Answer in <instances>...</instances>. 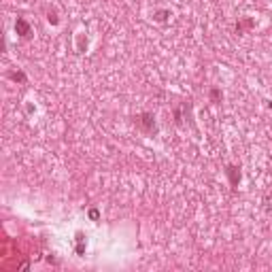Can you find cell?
<instances>
[{
  "label": "cell",
  "instance_id": "cell-2",
  "mask_svg": "<svg viewBox=\"0 0 272 272\" xmlns=\"http://www.w3.org/2000/svg\"><path fill=\"white\" fill-rule=\"evenodd\" d=\"M15 30H17V34L24 36V38H30V36H32V28H30V24H28L26 19H21V17L15 21Z\"/></svg>",
  "mask_w": 272,
  "mask_h": 272
},
{
  "label": "cell",
  "instance_id": "cell-4",
  "mask_svg": "<svg viewBox=\"0 0 272 272\" xmlns=\"http://www.w3.org/2000/svg\"><path fill=\"white\" fill-rule=\"evenodd\" d=\"M9 79H13V81H19V83H26V74L24 72H9Z\"/></svg>",
  "mask_w": 272,
  "mask_h": 272
},
{
  "label": "cell",
  "instance_id": "cell-7",
  "mask_svg": "<svg viewBox=\"0 0 272 272\" xmlns=\"http://www.w3.org/2000/svg\"><path fill=\"white\" fill-rule=\"evenodd\" d=\"M49 21H51V24L55 26V24H58V17H55V15H51V13H49Z\"/></svg>",
  "mask_w": 272,
  "mask_h": 272
},
{
  "label": "cell",
  "instance_id": "cell-8",
  "mask_svg": "<svg viewBox=\"0 0 272 272\" xmlns=\"http://www.w3.org/2000/svg\"><path fill=\"white\" fill-rule=\"evenodd\" d=\"M270 108H272V102H270Z\"/></svg>",
  "mask_w": 272,
  "mask_h": 272
},
{
  "label": "cell",
  "instance_id": "cell-6",
  "mask_svg": "<svg viewBox=\"0 0 272 272\" xmlns=\"http://www.w3.org/2000/svg\"><path fill=\"white\" fill-rule=\"evenodd\" d=\"M211 100H213V102H219V100H221V92H219V89H211Z\"/></svg>",
  "mask_w": 272,
  "mask_h": 272
},
{
  "label": "cell",
  "instance_id": "cell-1",
  "mask_svg": "<svg viewBox=\"0 0 272 272\" xmlns=\"http://www.w3.org/2000/svg\"><path fill=\"white\" fill-rule=\"evenodd\" d=\"M136 123H138V128H141L142 132H147V134H155V132H157V123H155V117L151 115V113H142V115H138Z\"/></svg>",
  "mask_w": 272,
  "mask_h": 272
},
{
  "label": "cell",
  "instance_id": "cell-5",
  "mask_svg": "<svg viewBox=\"0 0 272 272\" xmlns=\"http://www.w3.org/2000/svg\"><path fill=\"white\" fill-rule=\"evenodd\" d=\"M168 15H170L168 11H157L153 17H155V21H166V17H168Z\"/></svg>",
  "mask_w": 272,
  "mask_h": 272
},
{
  "label": "cell",
  "instance_id": "cell-3",
  "mask_svg": "<svg viewBox=\"0 0 272 272\" xmlns=\"http://www.w3.org/2000/svg\"><path fill=\"white\" fill-rule=\"evenodd\" d=\"M227 174H230V179H232V187H236L238 181H240V172H236L234 166H230V168H227Z\"/></svg>",
  "mask_w": 272,
  "mask_h": 272
}]
</instances>
